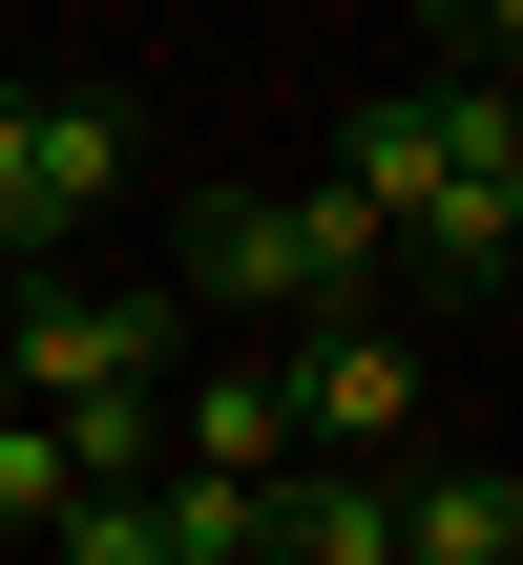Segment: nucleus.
Returning <instances> with one entry per match:
<instances>
[{
	"mask_svg": "<svg viewBox=\"0 0 523 565\" xmlns=\"http://www.w3.org/2000/svg\"><path fill=\"white\" fill-rule=\"evenodd\" d=\"M147 189V105L126 84H0V252H84Z\"/></svg>",
	"mask_w": 523,
	"mask_h": 565,
	"instance_id": "obj_1",
	"label": "nucleus"
},
{
	"mask_svg": "<svg viewBox=\"0 0 523 565\" xmlns=\"http://www.w3.org/2000/svg\"><path fill=\"white\" fill-rule=\"evenodd\" d=\"M273 356H293V440H314V461H419V440H440V377H419L398 315H293Z\"/></svg>",
	"mask_w": 523,
	"mask_h": 565,
	"instance_id": "obj_2",
	"label": "nucleus"
},
{
	"mask_svg": "<svg viewBox=\"0 0 523 565\" xmlns=\"http://www.w3.org/2000/svg\"><path fill=\"white\" fill-rule=\"evenodd\" d=\"M168 461H210V482H273V461H314L293 440V356L252 335V356H210L189 398H168Z\"/></svg>",
	"mask_w": 523,
	"mask_h": 565,
	"instance_id": "obj_3",
	"label": "nucleus"
},
{
	"mask_svg": "<svg viewBox=\"0 0 523 565\" xmlns=\"http://www.w3.org/2000/svg\"><path fill=\"white\" fill-rule=\"evenodd\" d=\"M398 565H523V461L419 440V461H398Z\"/></svg>",
	"mask_w": 523,
	"mask_h": 565,
	"instance_id": "obj_4",
	"label": "nucleus"
},
{
	"mask_svg": "<svg viewBox=\"0 0 523 565\" xmlns=\"http://www.w3.org/2000/svg\"><path fill=\"white\" fill-rule=\"evenodd\" d=\"M440 168H461V147H440V84H377V105H335V189H356L377 231H398Z\"/></svg>",
	"mask_w": 523,
	"mask_h": 565,
	"instance_id": "obj_5",
	"label": "nucleus"
},
{
	"mask_svg": "<svg viewBox=\"0 0 523 565\" xmlns=\"http://www.w3.org/2000/svg\"><path fill=\"white\" fill-rule=\"evenodd\" d=\"M63 503H84V461H63V419L21 398V419H0V545H42Z\"/></svg>",
	"mask_w": 523,
	"mask_h": 565,
	"instance_id": "obj_6",
	"label": "nucleus"
},
{
	"mask_svg": "<svg viewBox=\"0 0 523 565\" xmlns=\"http://www.w3.org/2000/svg\"><path fill=\"white\" fill-rule=\"evenodd\" d=\"M440 63H523V0H440Z\"/></svg>",
	"mask_w": 523,
	"mask_h": 565,
	"instance_id": "obj_7",
	"label": "nucleus"
},
{
	"mask_svg": "<svg viewBox=\"0 0 523 565\" xmlns=\"http://www.w3.org/2000/svg\"><path fill=\"white\" fill-rule=\"evenodd\" d=\"M0 419H21V377H0Z\"/></svg>",
	"mask_w": 523,
	"mask_h": 565,
	"instance_id": "obj_8",
	"label": "nucleus"
},
{
	"mask_svg": "<svg viewBox=\"0 0 523 565\" xmlns=\"http://www.w3.org/2000/svg\"><path fill=\"white\" fill-rule=\"evenodd\" d=\"M147 565H189V545H147Z\"/></svg>",
	"mask_w": 523,
	"mask_h": 565,
	"instance_id": "obj_9",
	"label": "nucleus"
}]
</instances>
